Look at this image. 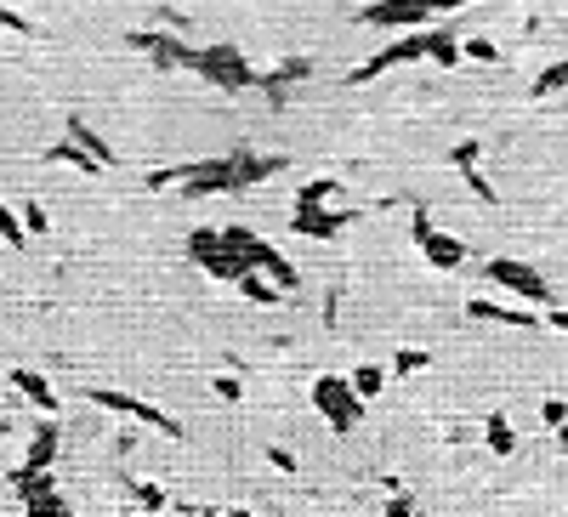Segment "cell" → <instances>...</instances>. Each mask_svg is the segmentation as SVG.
Returning <instances> with one entry per match:
<instances>
[{"label":"cell","mask_w":568,"mask_h":517,"mask_svg":"<svg viewBox=\"0 0 568 517\" xmlns=\"http://www.w3.org/2000/svg\"><path fill=\"white\" fill-rule=\"evenodd\" d=\"M336 199V177H313L296 188V205H330Z\"/></svg>","instance_id":"603a6c76"},{"label":"cell","mask_w":568,"mask_h":517,"mask_svg":"<svg viewBox=\"0 0 568 517\" xmlns=\"http://www.w3.org/2000/svg\"><path fill=\"white\" fill-rule=\"evenodd\" d=\"M540 421H546V432H557L568 421V404L563 398H546V404H540Z\"/></svg>","instance_id":"f1b7e54d"},{"label":"cell","mask_w":568,"mask_h":517,"mask_svg":"<svg viewBox=\"0 0 568 517\" xmlns=\"http://www.w3.org/2000/svg\"><path fill=\"white\" fill-rule=\"evenodd\" d=\"M478 154H483V143H478V137H466V143H455V154H449V160H455V171H461V182H466V188H472V194H478L483 199V205H495V188H489V177H483V171H478Z\"/></svg>","instance_id":"8fae6325"},{"label":"cell","mask_w":568,"mask_h":517,"mask_svg":"<svg viewBox=\"0 0 568 517\" xmlns=\"http://www.w3.org/2000/svg\"><path fill=\"white\" fill-rule=\"evenodd\" d=\"M347 222H358V211H330V205H296L290 211V228L302 239H336Z\"/></svg>","instance_id":"9c48e42d"},{"label":"cell","mask_w":568,"mask_h":517,"mask_svg":"<svg viewBox=\"0 0 568 517\" xmlns=\"http://www.w3.org/2000/svg\"><path fill=\"white\" fill-rule=\"evenodd\" d=\"M46 165H74V171H86V177H103V160H97L91 148H80V143H74L69 131H63V143H52V148H46Z\"/></svg>","instance_id":"2e32d148"},{"label":"cell","mask_w":568,"mask_h":517,"mask_svg":"<svg viewBox=\"0 0 568 517\" xmlns=\"http://www.w3.org/2000/svg\"><path fill=\"white\" fill-rule=\"evenodd\" d=\"M551 91H568V57L551 63V69H540V80H534V97H551Z\"/></svg>","instance_id":"d4e9b609"},{"label":"cell","mask_w":568,"mask_h":517,"mask_svg":"<svg viewBox=\"0 0 568 517\" xmlns=\"http://www.w3.org/2000/svg\"><path fill=\"white\" fill-rule=\"evenodd\" d=\"M466 319L478 324H512V330H534L540 324V313H523V307H506V302H466Z\"/></svg>","instance_id":"5bb4252c"},{"label":"cell","mask_w":568,"mask_h":517,"mask_svg":"<svg viewBox=\"0 0 568 517\" xmlns=\"http://www.w3.org/2000/svg\"><path fill=\"white\" fill-rule=\"evenodd\" d=\"M233 290H239L245 302H256V307H273V302H284V290L273 285V279H267L262 268H250V273H245V279H239V285H233Z\"/></svg>","instance_id":"d6986e66"},{"label":"cell","mask_w":568,"mask_h":517,"mask_svg":"<svg viewBox=\"0 0 568 517\" xmlns=\"http://www.w3.org/2000/svg\"><path fill=\"white\" fill-rule=\"evenodd\" d=\"M415 250H421V256H426V262H432L438 273H455V268L466 262V239H455V233H438V228L426 233Z\"/></svg>","instance_id":"7c38bea8"},{"label":"cell","mask_w":568,"mask_h":517,"mask_svg":"<svg viewBox=\"0 0 568 517\" xmlns=\"http://www.w3.org/2000/svg\"><path fill=\"white\" fill-rule=\"evenodd\" d=\"M313 410L330 421V432H347L364 421V398H358V387H353V375H319L313 381Z\"/></svg>","instance_id":"277c9868"},{"label":"cell","mask_w":568,"mask_h":517,"mask_svg":"<svg viewBox=\"0 0 568 517\" xmlns=\"http://www.w3.org/2000/svg\"><path fill=\"white\" fill-rule=\"evenodd\" d=\"M432 364V353H421V347H398L392 353V375H415V370H426Z\"/></svg>","instance_id":"484cf974"},{"label":"cell","mask_w":568,"mask_h":517,"mask_svg":"<svg viewBox=\"0 0 568 517\" xmlns=\"http://www.w3.org/2000/svg\"><path fill=\"white\" fill-rule=\"evenodd\" d=\"M353 387H358V398L370 404V398L387 387V370H381V364H358V370H353Z\"/></svg>","instance_id":"44dd1931"},{"label":"cell","mask_w":568,"mask_h":517,"mask_svg":"<svg viewBox=\"0 0 568 517\" xmlns=\"http://www.w3.org/2000/svg\"><path fill=\"white\" fill-rule=\"evenodd\" d=\"M307 74H313V63H307V57H284V63H273L267 74H256V86H262L267 97H273V103H284V97L302 86Z\"/></svg>","instance_id":"30bf717a"},{"label":"cell","mask_w":568,"mask_h":517,"mask_svg":"<svg viewBox=\"0 0 568 517\" xmlns=\"http://www.w3.org/2000/svg\"><path fill=\"white\" fill-rule=\"evenodd\" d=\"M557 444H563V449H568V421H563V427H557Z\"/></svg>","instance_id":"74e56055"},{"label":"cell","mask_w":568,"mask_h":517,"mask_svg":"<svg viewBox=\"0 0 568 517\" xmlns=\"http://www.w3.org/2000/svg\"><path fill=\"white\" fill-rule=\"evenodd\" d=\"M131 500H137L142 512H165L171 506V495H165L160 483H131Z\"/></svg>","instance_id":"cb8c5ba5"},{"label":"cell","mask_w":568,"mask_h":517,"mask_svg":"<svg viewBox=\"0 0 568 517\" xmlns=\"http://www.w3.org/2000/svg\"><path fill=\"white\" fill-rule=\"evenodd\" d=\"M483 279L500 285V290H512V296H523V302H534V307H551L546 273H534L529 262H517V256H489V262H483Z\"/></svg>","instance_id":"5b68a950"},{"label":"cell","mask_w":568,"mask_h":517,"mask_svg":"<svg viewBox=\"0 0 568 517\" xmlns=\"http://www.w3.org/2000/svg\"><path fill=\"white\" fill-rule=\"evenodd\" d=\"M0 239H6L12 250L29 245V222H23V211H6V205H0Z\"/></svg>","instance_id":"7402d4cb"},{"label":"cell","mask_w":568,"mask_h":517,"mask_svg":"<svg viewBox=\"0 0 568 517\" xmlns=\"http://www.w3.org/2000/svg\"><path fill=\"white\" fill-rule=\"evenodd\" d=\"M432 12H455V6H466V0H426Z\"/></svg>","instance_id":"d590c367"},{"label":"cell","mask_w":568,"mask_h":517,"mask_svg":"<svg viewBox=\"0 0 568 517\" xmlns=\"http://www.w3.org/2000/svg\"><path fill=\"white\" fill-rule=\"evenodd\" d=\"M12 387H18V393L29 398V404H35L40 415H57V393H52V381H46V375H40V370H29V364H18V370H12Z\"/></svg>","instance_id":"9a60e30c"},{"label":"cell","mask_w":568,"mask_h":517,"mask_svg":"<svg viewBox=\"0 0 568 517\" xmlns=\"http://www.w3.org/2000/svg\"><path fill=\"white\" fill-rule=\"evenodd\" d=\"M466 57V40H455L449 29H426V63H438V69H455Z\"/></svg>","instance_id":"e0dca14e"},{"label":"cell","mask_w":568,"mask_h":517,"mask_svg":"<svg viewBox=\"0 0 568 517\" xmlns=\"http://www.w3.org/2000/svg\"><path fill=\"white\" fill-rule=\"evenodd\" d=\"M466 57H478V63H495V40H466Z\"/></svg>","instance_id":"d6a6232c"},{"label":"cell","mask_w":568,"mask_h":517,"mask_svg":"<svg viewBox=\"0 0 568 517\" xmlns=\"http://www.w3.org/2000/svg\"><path fill=\"white\" fill-rule=\"evenodd\" d=\"M86 404H97V410H108V415H131V421H142V427H154L160 438H182V427H177V421H171V415H165L160 404H148V398H137V393L91 387V393H86Z\"/></svg>","instance_id":"8992f818"},{"label":"cell","mask_w":568,"mask_h":517,"mask_svg":"<svg viewBox=\"0 0 568 517\" xmlns=\"http://www.w3.org/2000/svg\"><path fill=\"white\" fill-rule=\"evenodd\" d=\"M267 461L279 466V472H296V455H290V449H267Z\"/></svg>","instance_id":"836d02e7"},{"label":"cell","mask_w":568,"mask_h":517,"mask_svg":"<svg viewBox=\"0 0 568 517\" xmlns=\"http://www.w3.org/2000/svg\"><path fill=\"white\" fill-rule=\"evenodd\" d=\"M387 517H415V500H409L404 489H392V495H387Z\"/></svg>","instance_id":"4dcf8cb0"},{"label":"cell","mask_w":568,"mask_h":517,"mask_svg":"<svg viewBox=\"0 0 568 517\" xmlns=\"http://www.w3.org/2000/svg\"><path fill=\"white\" fill-rule=\"evenodd\" d=\"M0 29H6V35H18V40L35 35V23L23 18V12H12V6H0Z\"/></svg>","instance_id":"4316f807"},{"label":"cell","mask_w":568,"mask_h":517,"mask_svg":"<svg viewBox=\"0 0 568 517\" xmlns=\"http://www.w3.org/2000/svg\"><path fill=\"white\" fill-rule=\"evenodd\" d=\"M222 517H250V512H245V506H228V512H222Z\"/></svg>","instance_id":"8d00e7d4"},{"label":"cell","mask_w":568,"mask_h":517,"mask_svg":"<svg viewBox=\"0 0 568 517\" xmlns=\"http://www.w3.org/2000/svg\"><path fill=\"white\" fill-rule=\"evenodd\" d=\"M63 131H69V137H74L80 148H91V154L103 160V171H114V165H120V154H114V148H108L103 137H97V131H91V125L80 120V114H69V120H63Z\"/></svg>","instance_id":"ac0fdd59"},{"label":"cell","mask_w":568,"mask_h":517,"mask_svg":"<svg viewBox=\"0 0 568 517\" xmlns=\"http://www.w3.org/2000/svg\"><path fill=\"white\" fill-rule=\"evenodd\" d=\"M426 233H432V216H426V205H415V211H409V239L421 245Z\"/></svg>","instance_id":"f546056e"},{"label":"cell","mask_w":568,"mask_h":517,"mask_svg":"<svg viewBox=\"0 0 568 517\" xmlns=\"http://www.w3.org/2000/svg\"><path fill=\"white\" fill-rule=\"evenodd\" d=\"M0 432H12V415H6V410H0Z\"/></svg>","instance_id":"f35d334b"},{"label":"cell","mask_w":568,"mask_h":517,"mask_svg":"<svg viewBox=\"0 0 568 517\" xmlns=\"http://www.w3.org/2000/svg\"><path fill=\"white\" fill-rule=\"evenodd\" d=\"M421 57H426V35L409 29L404 40H392V46H381L375 57H364V63L347 74V86H370V80H381L387 69H404V63H421Z\"/></svg>","instance_id":"52a82bcc"},{"label":"cell","mask_w":568,"mask_h":517,"mask_svg":"<svg viewBox=\"0 0 568 517\" xmlns=\"http://www.w3.org/2000/svg\"><path fill=\"white\" fill-rule=\"evenodd\" d=\"M23 222H29V233H46V205L29 199V205H23Z\"/></svg>","instance_id":"1f68e13d"},{"label":"cell","mask_w":568,"mask_h":517,"mask_svg":"<svg viewBox=\"0 0 568 517\" xmlns=\"http://www.w3.org/2000/svg\"><path fill=\"white\" fill-rule=\"evenodd\" d=\"M426 18H432L426 0H370L353 12V23H364V29H421Z\"/></svg>","instance_id":"ba28073f"},{"label":"cell","mask_w":568,"mask_h":517,"mask_svg":"<svg viewBox=\"0 0 568 517\" xmlns=\"http://www.w3.org/2000/svg\"><path fill=\"white\" fill-rule=\"evenodd\" d=\"M284 154H256V148H233V154H216V160H188V165H165L154 177H142V188H182L188 199H216V194H245L256 182L279 177L284 171Z\"/></svg>","instance_id":"6da1fadb"},{"label":"cell","mask_w":568,"mask_h":517,"mask_svg":"<svg viewBox=\"0 0 568 517\" xmlns=\"http://www.w3.org/2000/svg\"><path fill=\"white\" fill-rule=\"evenodd\" d=\"M211 393L228 398V404H239V398H245V387H239V375H233V370H222V375L211 381Z\"/></svg>","instance_id":"83f0119b"},{"label":"cell","mask_w":568,"mask_h":517,"mask_svg":"<svg viewBox=\"0 0 568 517\" xmlns=\"http://www.w3.org/2000/svg\"><path fill=\"white\" fill-rule=\"evenodd\" d=\"M57 449H63V432H57V421L46 415V421L29 432V455H23V466H35V472H52V466H57Z\"/></svg>","instance_id":"4fadbf2b"},{"label":"cell","mask_w":568,"mask_h":517,"mask_svg":"<svg viewBox=\"0 0 568 517\" xmlns=\"http://www.w3.org/2000/svg\"><path fill=\"white\" fill-rule=\"evenodd\" d=\"M483 444L495 449V455H512V449H517V432H512V421H506L500 410L483 421Z\"/></svg>","instance_id":"ffe728a7"},{"label":"cell","mask_w":568,"mask_h":517,"mask_svg":"<svg viewBox=\"0 0 568 517\" xmlns=\"http://www.w3.org/2000/svg\"><path fill=\"white\" fill-rule=\"evenodd\" d=\"M182 250H188V262H194V268H205L211 279H222V285H239V279L250 273V262L228 245V239H222V228H194Z\"/></svg>","instance_id":"3957f363"},{"label":"cell","mask_w":568,"mask_h":517,"mask_svg":"<svg viewBox=\"0 0 568 517\" xmlns=\"http://www.w3.org/2000/svg\"><path fill=\"white\" fill-rule=\"evenodd\" d=\"M148 63L154 69H188L199 74L205 86L216 91H250L256 86V69H250V57L233 46V40H211V46H182L177 35H154V46H148Z\"/></svg>","instance_id":"7a4b0ae2"},{"label":"cell","mask_w":568,"mask_h":517,"mask_svg":"<svg viewBox=\"0 0 568 517\" xmlns=\"http://www.w3.org/2000/svg\"><path fill=\"white\" fill-rule=\"evenodd\" d=\"M546 324H551V330H563V336H568V307H546Z\"/></svg>","instance_id":"e575fe53"}]
</instances>
